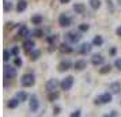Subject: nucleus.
Listing matches in <instances>:
<instances>
[{
	"instance_id": "1",
	"label": "nucleus",
	"mask_w": 121,
	"mask_h": 117,
	"mask_svg": "<svg viewBox=\"0 0 121 117\" xmlns=\"http://www.w3.org/2000/svg\"><path fill=\"white\" fill-rule=\"evenodd\" d=\"M34 83H35V79H34L33 74H25L21 79V84L23 87H31Z\"/></svg>"
},
{
	"instance_id": "2",
	"label": "nucleus",
	"mask_w": 121,
	"mask_h": 117,
	"mask_svg": "<svg viewBox=\"0 0 121 117\" xmlns=\"http://www.w3.org/2000/svg\"><path fill=\"white\" fill-rule=\"evenodd\" d=\"M72 86H73V76H71V75L67 76V78H64L60 82V87H61V90H64V91L71 90Z\"/></svg>"
},
{
	"instance_id": "3",
	"label": "nucleus",
	"mask_w": 121,
	"mask_h": 117,
	"mask_svg": "<svg viewBox=\"0 0 121 117\" xmlns=\"http://www.w3.org/2000/svg\"><path fill=\"white\" fill-rule=\"evenodd\" d=\"M3 74H4V79L8 80V79H14L17 76V69L11 65H4L3 68Z\"/></svg>"
},
{
	"instance_id": "4",
	"label": "nucleus",
	"mask_w": 121,
	"mask_h": 117,
	"mask_svg": "<svg viewBox=\"0 0 121 117\" xmlns=\"http://www.w3.org/2000/svg\"><path fill=\"white\" fill-rule=\"evenodd\" d=\"M80 33H82V31H80ZM80 33H76V31H71V33L65 34V39H67V41H69V42H78L79 39L82 38Z\"/></svg>"
},
{
	"instance_id": "5",
	"label": "nucleus",
	"mask_w": 121,
	"mask_h": 117,
	"mask_svg": "<svg viewBox=\"0 0 121 117\" xmlns=\"http://www.w3.org/2000/svg\"><path fill=\"white\" fill-rule=\"evenodd\" d=\"M112 102V94L110 93H104L99 98L95 100V104H110Z\"/></svg>"
},
{
	"instance_id": "6",
	"label": "nucleus",
	"mask_w": 121,
	"mask_h": 117,
	"mask_svg": "<svg viewBox=\"0 0 121 117\" xmlns=\"http://www.w3.org/2000/svg\"><path fill=\"white\" fill-rule=\"evenodd\" d=\"M59 25H60L61 27H68V26H71V18L67 17L65 14H61L60 17H59Z\"/></svg>"
},
{
	"instance_id": "7",
	"label": "nucleus",
	"mask_w": 121,
	"mask_h": 117,
	"mask_svg": "<svg viewBox=\"0 0 121 117\" xmlns=\"http://www.w3.org/2000/svg\"><path fill=\"white\" fill-rule=\"evenodd\" d=\"M59 80L57 79H49L48 82H46V84H45V89L48 90V91H55L56 89H57V86H59Z\"/></svg>"
},
{
	"instance_id": "8",
	"label": "nucleus",
	"mask_w": 121,
	"mask_h": 117,
	"mask_svg": "<svg viewBox=\"0 0 121 117\" xmlns=\"http://www.w3.org/2000/svg\"><path fill=\"white\" fill-rule=\"evenodd\" d=\"M71 65H72V63H71V60H63V61L59 64V67H57V69L60 71V72H64V71H68L69 68H71Z\"/></svg>"
},
{
	"instance_id": "9",
	"label": "nucleus",
	"mask_w": 121,
	"mask_h": 117,
	"mask_svg": "<svg viewBox=\"0 0 121 117\" xmlns=\"http://www.w3.org/2000/svg\"><path fill=\"white\" fill-rule=\"evenodd\" d=\"M104 61H105V57H102V55H94L91 57V63H93V65H95V67L104 64Z\"/></svg>"
},
{
	"instance_id": "10",
	"label": "nucleus",
	"mask_w": 121,
	"mask_h": 117,
	"mask_svg": "<svg viewBox=\"0 0 121 117\" xmlns=\"http://www.w3.org/2000/svg\"><path fill=\"white\" fill-rule=\"evenodd\" d=\"M34 46H35V44H34L33 39H26L23 42V49H25V52H27V53H30L34 49Z\"/></svg>"
},
{
	"instance_id": "11",
	"label": "nucleus",
	"mask_w": 121,
	"mask_h": 117,
	"mask_svg": "<svg viewBox=\"0 0 121 117\" xmlns=\"http://www.w3.org/2000/svg\"><path fill=\"white\" fill-rule=\"evenodd\" d=\"M39 108V102H38V98L35 97V95H33L31 97V100H30V110L31 112H37Z\"/></svg>"
},
{
	"instance_id": "12",
	"label": "nucleus",
	"mask_w": 121,
	"mask_h": 117,
	"mask_svg": "<svg viewBox=\"0 0 121 117\" xmlns=\"http://www.w3.org/2000/svg\"><path fill=\"white\" fill-rule=\"evenodd\" d=\"M91 44H88V42H84V44H82L80 45V48H79V53L80 55H87L88 52L91 50Z\"/></svg>"
},
{
	"instance_id": "13",
	"label": "nucleus",
	"mask_w": 121,
	"mask_h": 117,
	"mask_svg": "<svg viewBox=\"0 0 121 117\" xmlns=\"http://www.w3.org/2000/svg\"><path fill=\"white\" fill-rule=\"evenodd\" d=\"M109 90L113 93V94H120V91H121V84L118 83V82H113V83H110Z\"/></svg>"
},
{
	"instance_id": "14",
	"label": "nucleus",
	"mask_w": 121,
	"mask_h": 117,
	"mask_svg": "<svg viewBox=\"0 0 121 117\" xmlns=\"http://www.w3.org/2000/svg\"><path fill=\"white\" fill-rule=\"evenodd\" d=\"M73 67H75V69H78V71H83L84 68L87 67V61H86V60H76L75 64H73Z\"/></svg>"
},
{
	"instance_id": "15",
	"label": "nucleus",
	"mask_w": 121,
	"mask_h": 117,
	"mask_svg": "<svg viewBox=\"0 0 121 117\" xmlns=\"http://www.w3.org/2000/svg\"><path fill=\"white\" fill-rule=\"evenodd\" d=\"M26 8H27V1H26V0H19L18 4H17V12L21 14V12H23Z\"/></svg>"
},
{
	"instance_id": "16",
	"label": "nucleus",
	"mask_w": 121,
	"mask_h": 117,
	"mask_svg": "<svg viewBox=\"0 0 121 117\" xmlns=\"http://www.w3.org/2000/svg\"><path fill=\"white\" fill-rule=\"evenodd\" d=\"M73 11L76 14H84L86 12V6L83 3H76V4H73Z\"/></svg>"
},
{
	"instance_id": "17",
	"label": "nucleus",
	"mask_w": 121,
	"mask_h": 117,
	"mask_svg": "<svg viewBox=\"0 0 121 117\" xmlns=\"http://www.w3.org/2000/svg\"><path fill=\"white\" fill-rule=\"evenodd\" d=\"M42 21H44V18H42V15H39V14H35V15L31 17V23L33 25H41Z\"/></svg>"
},
{
	"instance_id": "18",
	"label": "nucleus",
	"mask_w": 121,
	"mask_h": 117,
	"mask_svg": "<svg viewBox=\"0 0 121 117\" xmlns=\"http://www.w3.org/2000/svg\"><path fill=\"white\" fill-rule=\"evenodd\" d=\"M59 49H60V52H63V53H71L72 52V48L68 44H61L60 46H59Z\"/></svg>"
},
{
	"instance_id": "19",
	"label": "nucleus",
	"mask_w": 121,
	"mask_h": 117,
	"mask_svg": "<svg viewBox=\"0 0 121 117\" xmlns=\"http://www.w3.org/2000/svg\"><path fill=\"white\" fill-rule=\"evenodd\" d=\"M41 56V50H38V49H33L31 52H30V59L31 60H38V57Z\"/></svg>"
},
{
	"instance_id": "20",
	"label": "nucleus",
	"mask_w": 121,
	"mask_h": 117,
	"mask_svg": "<svg viewBox=\"0 0 121 117\" xmlns=\"http://www.w3.org/2000/svg\"><path fill=\"white\" fill-rule=\"evenodd\" d=\"M88 4H90V7H91L93 10H98L102 3H101V0H90V1H88Z\"/></svg>"
},
{
	"instance_id": "21",
	"label": "nucleus",
	"mask_w": 121,
	"mask_h": 117,
	"mask_svg": "<svg viewBox=\"0 0 121 117\" xmlns=\"http://www.w3.org/2000/svg\"><path fill=\"white\" fill-rule=\"evenodd\" d=\"M19 102H21V101H19L17 97H15V98L10 100V102H8V108H10V109H15V108L19 105Z\"/></svg>"
},
{
	"instance_id": "22",
	"label": "nucleus",
	"mask_w": 121,
	"mask_h": 117,
	"mask_svg": "<svg viewBox=\"0 0 121 117\" xmlns=\"http://www.w3.org/2000/svg\"><path fill=\"white\" fill-rule=\"evenodd\" d=\"M31 34V31H29V29L26 26H22V27L19 29V35H22V37H29Z\"/></svg>"
},
{
	"instance_id": "23",
	"label": "nucleus",
	"mask_w": 121,
	"mask_h": 117,
	"mask_svg": "<svg viewBox=\"0 0 121 117\" xmlns=\"http://www.w3.org/2000/svg\"><path fill=\"white\" fill-rule=\"evenodd\" d=\"M104 44V38L101 37V35H95L93 39V45H95V46H101V45Z\"/></svg>"
},
{
	"instance_id": "24",
	"label": "nucleus",
	"mask_w": 121,
	"mask_h": 117,
	"mask_svg": "<svg viewBox=\"0 0 121 117\" xmlns=\"http://www.w3.org/2000/svg\"><path fill=\"white\" fill-rule=\"evenodd\" d=\"M17 98L21 101V102H23V101L27 100V94H26L25 91H18L17 93Z\"/></svg>"
},
{
	"instance_id": "25",
	"label": "nucleus",
	"mask_w": 121,
	"mask_h": 117,
	"mask_svg": "<svg viewBox=\"0 0 121 117\" xmlns=\"http://www.w3.org/2000/svg\"><path fill=\"white\" fill-rule=\"evenodd\" d=\"M110 69H112V65H110V64H108V65H104V67L99 69V74H101V75H106V74L110 72Z\"/></svg>"
},
{
	"instance_id": "26",
	"label": "nucleus",
	"mask_w": 121,
	"mask_h": 117,
	"mask_svg": "<svg viewBox=\"0 0 121 117\" xmlns=\"http://www.w3.org/2000/svg\"><path fill=\"white\" fill-rule=\"evenodd\" d=\"M3 10H4V12H8L12 10V4L11 1H7V0H4V3H3Z\"/></svg>"
},
{
	"instance_id": "27",
	"label": "nucleus",
	"mask_w": 121,
	"mask_h": 117,
	"mask_svg": "<svg viewBox=\"0 0 121 117\" xmlns=\"http://www.w3.org/2000/svg\"><path fill=\"white\" fill-rule=\"evenodd\" d=\"M57 98H59V93H57V91H49V95H48V100L53 102V101H56Z\"/></svg>"
},
{
	"instance_id": "28",
	"label": "nucleus",
	"mask_w": 121,
	"mask_h": 117,
	"mask_svg": "<svg viewBox=\"0 0 121 117\" xmlns=\"http://www.w3.org/2000/svg\"><path fill=\"white\" fill-rule=\"evenodd\" d=\"M31 34H33L34 37H42V35H44V31H42V30H41V29L39 27H37V29H34L33 31H31Z\"/></svg>"
},
{
	"instance_id": "29",
	"label": "nucleus",
	"mask_w": 121,
	"mask_h": 117,
	"mask_svg": "<svg viewBox=\"0 0 121 117\" xmlns=\"http://www.w3.org/2000/svg\"><path fill=\"white\" fill-rule=\"evenodd\" d=\"M88 29H90V26H88L87 23H80V25H79V31H82V33L87 31Z\"/></svg>"
},
{
	"instance_id": "30",
	"label": "nucleus",
	"mask_w": 121,
	"mask_h": 117,
	"mask_svg": "<svg viewBox=\"0 0 121 117\" xmlns=\"http://www.w3.org/2000/svg\"><path fill=\"white\" fill-rule=\"evenodd\" d=\"M12 53H10V50L4 49V52H3V59H4V61H8L10 60V57H11Z\"/></svg>"
},
{
	"instance_id": "31",
	"label": "nucleus",
	"mask_w": 121,
	"mask_h": 117,
	"mask_svg": "<svg viewBox=\"0 0 121 117\" xmlns=\"http://www.w3.org/2000/svg\"><path fill=\"white\" fill-rule=\"evenodd\" d=\"M56 39H57V35L55 34V35H49V37L46 38V41H48L50 45H53V42H56Z\"/></svg>"
},
{
	"instance_id": "32",
	"label": "nucleus",
	"mask_w": 121,
	"mask_h": 117,
	"mask_svg": "<svg viewBox=\"0 0 121 117\" xmlns=\"http://www.w3.org/2000/svg\"><path fill=\"white\" fill-rule=\"evenodd\" d=\"M14 64H15L17 67H22V60H21V57H18V56H15V60H14Z\"/></svg>"
},
{
	"instance_id": "33",
	"label": "nucleus",
	"mask_w": 121,
	"mask_h": 117,
	"mask_svg": "<svg viewBox=\"0 0 121 117\" xmlns=\"http://www.w3.org/2000/svg\"><path fill=\"white\" fill-rule=\"evenodd\" d=\"M114 67L118 69V71H121V59H116L114 61Z\"/></svg>"
},
{
	"instance_id": "34",
	"label": "nucleus",
	"mask_w": 121,
	"mask_h": 117,
	"mask_svg": "<svg viewBox=\"0 0 121 117\" xmlns=\"http://www.w3.org/2000/svg\"><path fill=\"white\" fill-rule=\"evenodd\" d=\"M11 53L14 56H18V55H19V48H18V46H14V48L11 49Z\"/></svg>"
},
{
	"instance_id": "35",
	"label": "nucleus",
	"mask_w": 121,
	"mask_h": 117,
	"mask_svg": "<svg viewBox=\"0 0 121 117\" xmlns=\"http://www.w3.org/2000/svg\"><path fill=\"white\" fill-rule=\"evenodd\" d=\"M80 116V110H75L71 113V117H79Z\"/></svg>"
},
{
	"instance_id": "36",
	"label": "nucleus",
	"mask_w": 121,
	"mask_h": 117,
	"mask_svg": "<svg viewBox=\"0 0 121 117\" xmlns=\"http://www.w3.org/2000/svg\"><path fill=\"white\" fill-rule=\"evenodd\" d=\"M60 106H55V108H53V114H59V113H60Z\"/></svg>"
},
{
	"instance_id": "37",
	"label": "nucleus",
	"mask_w": 121,
	"mask_h": 117,
	"mask_svg": "<svg viewBox=\"0 0 121 117\" xmlns=\"http://www.w3.org/2000/svg\"><path fill=\"white\" fill-rule=\"evenodd\" d=\"M116 34H117L118 37H121V26H118V27L116 29Z\"/></svg>"
},
{
	"instance_id": "38",
	"label": "nucleus",
	"mask_w": 121,
	"mask_h": 117,
	"mask_svg": "<svg viewBox=\"0 0 121 117\" xmlns=\"http://www.w3.org/2000/svg\"><path fill=\"white\" fill-rule=\"evenodd\" d=\"M106 116H112V117H116V116H118V113H116V112L113 110V112H110L109 114H106Z\"/></svg>"
},
{
	"instance_id": "39",
	"label": "nucleus",
	"mask_w": 121,
	"mask_h": 117,
	"mask_svg": "<svg viewBox=\"0 0 121 117\" xmlns=\"http://www.w3.org/2000/svg\"><path fill=\"white\" fill-rule=\"evenodd\" d=\"M110 55H112V56L116 55V49H114V48H112V49H110Z\"/></svg>"
},
{
	"instance_id": "40",
	"label": "nucleus",
	"mask_w": 121,
	"mask_h": 117,
	"mask_svg": "<svg viewBox=\"0 0 121 117\" xmlns=\"http://www.w3.org/2000/svg\"><path fill=\"white\" fill-rule=\"evenodd\" d=\"M60 3H63V4H67V3H69V0H60Z\"/></svg>"
},
{
	"instance_id": "41",
	"label": "nucleus",
	"mask_w": 121,
	"mask_h": 117,
	"mask_svg": "<svg viewBox=\"0 0 121 117\" xmlns=\"http://www.w3.org/2000/svg\"><path fill=\"white\" fill-rule=\"evenodd\" d=\"M117 3H118V4L121 6V0H117Z\"/></svg>"
}]
</instances>
